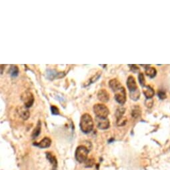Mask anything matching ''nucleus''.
<instances>
[{"mask_svg":"<svg viewBox=\"0 0 170 170\" xmlns=\"http://www.w3.org/2000/svg\"><path fill=\"white\" fill-rule=\"evenodd\" d=\"M141 115V110L138 106H135L134 107L131 111V115L134 118H138Z\"/></svg>","mask_w":170,"mask_h":170,"instance_id":"f3484780","label":"nucleus"},{"mask_svg":"<svg viewBox=\"0 0 170 170\" xmlns=\"http://www.w3.org/2000/svg\"><path fill=\"white\" fill-rule=\"evenodd\" d=\"M85 163H86V167L91 168L94 165L95 162L93 159H87V160L85 162Z\"/></svg>","mask_w":170,"mask_h":170,"instance_id":"5701e85b","label":"nucleus"},{"mask_svg":"<svg viewBox=\"0 0 170 170\" xmlns=\"http://www.w3.org/2000/svg\"><path fill=\"white\" fill-rule=\"evenodd\" d=\"M93 118L89 114H84L81 115L80 127L84 134H90L93 130Z\"/></svg>","mask_w":170,"mask_h":170,"instance_id":"f03ea898","label":"nucleus"},{"mask_svg":"<svg viewBox=\"0 0 170 170\" xmlns=\"http://www.w3.org/2000/svg\"><path fill=\"white\" fill-rule=\"evenodd\" d=\"M138 80H139V83H140L141 87H144L145 86V77H144V74H143L142 73H139V76H138Z\"/></svg>","mask_w":170,"mask_h":170,"instance_id":"412c9836","label":"nucleus"},{"mask_svg":"<svg viewBox=\"0 0 170 170\" xmlns=\"http://www.w3.org/2000/svg\"><path fill=\"white\" fill-rule=\"evenodd\" d=\"M50 108H51V112H52V115H59V110L58 107L55 106V105H52Z\"/></svg>","mask_w":170,"mask_h":170,"instance_id":"4be33fe9","label":"nucleus"},{"mask_svg":"<svg viewBox=\"0 0 170 170\" xmlns=\"http://www.w3.org/2000/svg\"><path fill=\"white\" fill-rule=\"evenodd\" d=\"M93 110L95 115H96V117L98 118H107L109 113H110L107 107L101 104L94 105Z\"/></svg>","mask_w":170,"mask_h":170,"instance_id":"20e7f679","label":"nucleus"},{"mask_svg":"<svg viewBox=\"0 0 170 170\" xmlns=\"http://www.w3.org/2000/svg\"><path fill=\"white\" fill-rule=\"evenodd\" d=\"M41 130H42V124H41V121H39L38 123H37L36 127L34 129L33 132H32V139L36 138L37 136H38L40 134Z\"/></svg>","mask_w":170,"mask_h":170,"instance_id":"4468645a","label":"nucleus"},{"mask_svg":"<svg viewBox=\"0 0 170 170\" xmlns=\"http://www.w3.org/2000/svg\"><path fill=\"white\" fill-rule=\"evenodd\" d=\"M18 112H19V116L21 117L23 120H27L29 117L30 113H29V110H27V109L21 107L20 108L19 111H18Z\"/></svg>","mask_w":170,"mask_h":170,"instance_id":"ddd939ff","label":"nucleus"},{"mask_svg":"<svg viewBox=\"0 0 170 170\" xmlns=\"http://www.w3.org/2000/svg\"><path fill=\"white\" fill-rule=\"evenodd\" d=\"M46 158L49 161L51 164H52L53 168L52 170H57V161L56 158L54 156L52 153L50 152H46Z\"/></svg>","mask_w":170,"mask_h":170,"instance_id":"9b49d317","label":"nucleus"},{"mask_svg":"<svg viewBox=\"0 0 170 170\" xmlns=\"http://www.w3.org/2000/svg\"><path fill=\"white\" fill-rule=\"evenodd\" d=\"M127 86L129 91H130V93H134L135 91H139L138 87L137 86V83L134 76H129L127 80Z\"/></svg>","mask_w":170,"mask_h":170,"instance_id":"423d86ee","label":"nucleus"},{"mask_svg":"<svg viewBox=\"0 0 170 170\" xmlns=\"http://www.w3.org/2000/svg\"><path fill=\"white\" fill-rule=\"evenodd\" d=\"M125 111V109L124 107H119L115 112V117L117 119L120 118L121 117L124 116V114Z\"/></svg>","mask_w":170,"mask_h":170,"instance_id":"6ab92c4d","label":"nucleus"},{"mask_svg":"<svg viewBox=\"0 0 170 170\" xmlns=\"http://www.w3.org/2000/svg\"><path fill=\"white\" fill-rule=\"evenodd\" d=\"M65 72H57L56 70H47V77L50 80H53L54 79H59L65 76Z\"/></svg>","mask_w":170,"mask_h":170,"instance_id":"6e6552de","label":"nucleus"},{"mask_svg":"<svg viewBox=\"0 0 170 170\" xmlns=\"http://www.w3.org/2000/svg\"><path fill=\"white\" fill-rule=\"evenodd\" d=\"M127 117L123 116L120 118L117 119V125L118 126H124V125L127 124Z\"/></svg>","mask_w":170,"mask_h":170,"instance_id":"aec40b11","label":"nucleus"},{"mask_svg":"<svg viewBox=\"0 0 170 170\" xmlns=\"http://www.w3.org/2000/svg\"><path fill=\"white\" fill-rule=\"evenodd\" d=\"M129 66L131 67V70L134 73H137L138 71H139V68L138 67V66L134 65V64H133V65H129Z\"/></svg>","mask_w":170,"mask_h":170,"instance_id":"a878e982","label":"nucleus"},{"mask_svg":"<svg viewBox=\"0 0 170 170\" xmlns=\"http://www.w3.org/2000/svg\"><path fill=\"white\" fill-rule=\"evenodd\" d=\"M145 73L148 77L150 78L154 77L156 76L157 71L154 67H147L145 68Z\"/></svg>","mask_w":170,"mask_h":170,"instance_id":"2eb2a0df","label":"nucleus"},{"mask_svg":"<svg viewBox=\"0 0 170 170\" xmlns=\"http://www.w3.org/2000/svg\"><path fill=\"white\" fill-rule=\"evenodd\" d=\"M21 99L26 108L31 107L34 103V96L32 92L26 91L23 92L21 96Z\"/></svg>","mask_w":170,"mask_h":170,"instance_id":"39448f33","label":"nucleus"},{"mask_svg":"<svg viewBox=\"0 0 170 170\" xmlns=\"http://www.w3.org/2000/svg\"><path fill=\"white\" fill-rule=\"evenodd\" d=\"M97 96L98 100L101 102H104V103H106L110 100V94H109L107 90L104 89H101L98 91Z\"/></svg>","mask_w":170,"mask_h":170,"instance_id":"1a4fd4ad","label":"nucleus"},{"mask_svg":"<svg viewBox=\"0 0 170 170\" xmlns=\"http://www.w3.org/2000/svg\"><path fill=\"white\" fill-rule=\"evenodd\" d=\"M51 144H52V140H51L50 138L47 137L44 138L42 141H41L39 143H38V144H34L35 145L42 149L49 148L51 145Z\"/></svg>","mask_w":170,"mask_h":170,"instance_id":"9d476101","label":"nucleus"},{"mask_svg":"<svg viewBox=\"0 0 170 170\" xmlns=\"http://www.w3.org/2000/svg\"><path fill=\"white\" fill-rule=\"evenodd\" d=\"M109 86L114 91L115 100L117 103L124 105L126 101L127 94L125 87L122 86L120 81L117 79H112L109 81Z\"/></svg>","mask_w":170,"mask_h":170,"instance_id":"f257e3e1","label":"nucleus"},{"mask_svg":"<svg viewBox=\"0 0 170 170\" xmlns=\"http://www.w3.org/2000/svg\"><path fill=\"white\" fill-rule=\"evenodd\" d=\"M101 71H97V73H96V74L95 75V76H93L92 77H91L90 79L89 80V81H88L87 86H88V85H90L91 83H94L95 81H97L98 79H99L100 77L101 76Z\"/></svg>","mask_w":170,"mask_h":170,"instance_id":"a211bd4d","label":"nucleus"},{"mask_svg":"<svg viewBox=\"0 0 170 170\" xmlns=\"http://www.w3.org/2000/svg\"><path fill=\"white\" fill-rule=\"evenodd\" d=\"M9 71L10 76L13 77H15L18 76L19 72L18 67L15 65H12L11 67H10V69H9Z\"/></svg>","mask_w":170,"mask_h":170,"instance_id":"dca6fc26","label":"nucleus"},{"mask_svg":"<svg viewBox=\"0 0 170 170\" xmlns=\"http://www.w3.org/2000/svg\"><path fill=\"white\" fill-rule=\"evenodd\" d=\"M158 95V97H159V99H161V100H164L166 97L165 93L164 92V91H162V90L159 91Z\"/></svg>","mask_w":170,"mask_h":170,"instance_id":"393cba45","label":"nucleus"},{"mask_svg":"<svg viewBox=\"0 0 170 170\" xmlns=\"http://www.w3.org/2000/svg\"><path fill=\"white\" fill-rule=\"evenodd\" d=\"M145 104L148 107L150 108L152 107L153 104H154V101H153L151 99H147V100H146L145 102Z\"/></svg>","mask_w":170,"mask_h":170,"instance_id":"b1692460","label":"nucleus"},{"mask_svg":"<svg viewBox=\"0 0 170 170\" xmlns=\"http://www.w3.org/2000/svg\"><path fill=\"white\" fill-rule=\"evenodd\" d=\"M88 154H89V149L86 146L80 145L76 149L75 157L78 162L84 163L87 159Z\"/></svg>","mask_w":170,"mask_h":170,"instance_id":"7ed1b4c3","label":"nucleus"},{"mask_svg":"<svg viewBox=\"0 0 170 170\" xmlns=\"http://www.w3.org/2000/svg\"><path fill=\"white\" fill-rule=\"evenodd\" d=\"M96 124L97 127L100 129V130H107L110 127V120L107 118H96Z\"/></svg>","mask_w":170,"mask_h":170,"instance_id":"0eeeda50","label":"nucleus"},{"mask_svg":"<svg viewBox=\"0 0 170 170\" xmlns=\"http://www.w3.org/2000/svg\"><path fill=\"white\" fill-rule=\"evenodd\" d=\"M143 88H144L143 92H144V94L145 95V97L147 98V99H151L154 96V90H153V88L149 86H145Z\"/></svg>","mask_w":170,"mask_h":170,"instance_id":"f8f14e48","label":"nucleus"}]
</instances>
